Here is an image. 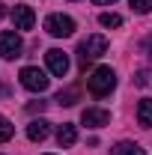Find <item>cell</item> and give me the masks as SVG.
Masks as SVG:
<instances>
[{"instance_id": "6da1fadb", "label": "cell", "mask_w": 152, "mask_h": 155, "mask_svg": "<svg viewBox=\"0 0 152 155\" xmlns=\"http://www.w3.org/2000/svg\"><path fill=\"white\" fill-rule=\"evenodd\" d=\"M114 87H116V75H114V69H107V66H98L93 75H87V90L98 98L107 96Z\"/></svg>"}, {"instance_id": "7a4b0ae2", "label": "cell", "mask_w": 152, "mask_h": 155, "mask_svg": "<svg viewBox=\"0 0 152 155\" xmlns=\"http://www.w3.org/2000/svg\"><path fill=\"white\" fill-rule=\"evenodd\" d=\"M104 51H107V39L104 36H87L81 45H78V66L87 69V63L98 60Z\"/></svg>"}, {"instance_id": "3957f363", "label": "cell", "mask_w": 152, "mask_h": 155, "mask_svg": "<svg viewBox=\"0 0 152 155\" xmlns=\"http://www.w3.org/2000/svg\"><path fill=\"white\" fill-rule=\"evenodd\" d=\"M18 78H21V84H24V90H30V93H45V90H48V78H45V72L36 69V66L21 69Z\"/></svg>"}, {"instance_id": "277c9868", "label": "cell", "mask_w": 152, "mask_h": 155, "mask_svg": "<svg viewBox=\"0 0 152 155\" xmlns=\"http://www.w3.org/2000/svg\"><path fill=\"white\" fill-rule=\"evenodd\" d=\"M45 30L51 36H57V39H66V36L75 33V21L69 18V15H48L45 18Z\"/></svg>"}, {"instance_id": "5b68a950", "label": "cell", "mask_w": 152, "mask_h": 155, "mask_svg": "<svg viewBox=\"0 0 152 155\" xmlns=\"http://www.w3.org/2000/svg\"><path fill=\"white\" fill-rule=\"evenodd\" d=\"M21 48H24V42H21L18 33H12V30H0V54H3L6 60L21 57Z\"/></svg>"}, {"instance_id": "8992f818", "label": "cell", "mask_w": 152, "mask_h": 155, "mask_svg": "<svg viewBox=\"0 0 152 155\" xmlns=\"http://www.w3.org/2000/svg\"><path fill=\"white\" fill-rule=\"evenodd\" d=\"M45 63H48L51 75H57V78H66V72H69V57H66L63 51H57V48H51V51L45 54Z\"/></svg>"}, {"instance_id": "52a82bcc", "label": "cell", "mask_w": 152, "mask_h": 155, "mask_svg": "<svg viewBox=\"0 0 152 155\" xmlns=\"http://www.w3.org/2000/svg\"><path fill=\"white\" fill-rule=\"evenodd\" d=\"M12 21H15L18 30H33L36 15H33V9H30L27 3H15V9H12Z\"/></svg>"}, {"instance_id": "ba28073f", "label": "cell", "mask_w": 152, "mask_h": 155, "mask_svg": "<svg viewBox=\"0 0 152 155\" xmlns=\"http://www.w3.org/2000/svg\"><path fill=\"white\" fill-rule=\"evenodd\" d=\"M81 119H84V125H90V128H101V125L111 122V114H107V110H98V107H87Z\"/></svg>"}, {"instance_id": "9c48e42d", "label": "cell", "mask_w": 152, "mask_h": 155, "mask_svg": "<svg viewBox=\"0 0 152 155\" xmlns=\"http://www.w3.org/2000/svg\"><path fill=\"white\" fill-rule=\"evenodd\" d=\"M27 137H30L33 143H42V140L48 137V122H45V119H33V122L27 125Z\"/></svg>"}, {"instance_id": "30bf717a", "label": "cell", "mask_w": 152, "mask_h": 155, "mask_svg": "<svg viewBox=\"0 0 152 155\" xmlns=\"http://www.w3.org/2000/svg\"><path fill=\"white\" fill-rule=\"evenodd\" d=\"M75 140H78L75 125H72V122H63L60 131H57V143H60V146H75Z\"/></svg>"}, {"instance_id": "8fae6325", "label": "cell", "mask_w": 152, "mask_h": 155, "mask_svg": "<svg viewBox=\"0 0 152 155\" xmlns=\"http://www.w3.org/2000/svg\"><path fill=\"white\" fill-rule=\"evenodd\" d=\"M137 119L143 128H152V98H140L137 101Z\"/></svg>"}, {"instance_id": "7c38bea8", "label": "cell", "mask_w": 152, "mask_h": 155, "mask_svg": "<svg viewBox=\"0 0 152 155\" xmlns=\"http://www.w3.org/2000/svg\"><path fill=\"white\" fill-rule=\"evenodd\" d=\"M114 155H146L137 143H131V140H122V143H116L114 146Z\"/></svg>"}, {"instance_id": "4fadbf2b", "label": "cell", "mask_w": 152, "mask_h": 155, "mask_svg": "<svg viewBox=\"0 0 152 155\" xmlns=\"http://www.w3.org/2000/svg\"><path fill=\"white\" fill-rule=\"evenodd\" d=\"M78 96H81L78 87H69V90H60V93H57V101H60V104H75Z\"/></svg>"}, {"instance_id": "5bb4252c", "label": "cell", "mask_w": 152, "mask_h": 155, "mask_svg": "<svg viewBox=\"0 0 152 155\" xmlns=\"http://www.w3.org/2000/svg\"><path fill=\"white\" fill-rule=\"evenodd\" d=\"M12 134H15V125L6 119V116H0V143H6V140H12Z\"/></svg>"}, {"instance_id": "9a60e30c", "label": "cell", "mask_w": 152, "mask_h": 155, "mask_svg": "<svg viewBox=\"0 0 152 155\" xmlns=\"http://www.w3.org/2000/svg\"><path fill=\"white\" fill-rule=\"evenodd\" d=\"M98 24H101V27H122V18L114 15V12H104V15L98 18Z\"/></svg>"}, {"instance_id": "2e32d148", "label": "cell", "mask_w": 152, "mask_h": 155, "mask_svg": "<svg viewBox=\"0 0 152 155\" xmlns=\"http://www.w3.org/2000/svg\"><path fill=\"white\" fill-rule=\"evenodd\" d=\"M128 3H131V9H134V12H140V15L152 9V0H128Z\"/></svg>"}, {"instance_id": "e0dca14e", "label": "cell", "mask_w": 152, "mask_h": 155, "mask_svg": "<svg viewBox=\"0 0 152 155\" xmlns=\"http://www.w3.org/2000/svg\"><path fill=\"white\" fill-rule=\"evenodd\" d=\"M134 84H137V87H146V84H149V75H146V72H137Z\"/></svg>"}, {"instance_id": "ac0fdd59", "label": "cell", "mask_w": 152, "mask_h": 155, "mask_svg": "<svg viewBox=\"0 0 152 155\" xmlns=\"http://www.w3.org/2000/svg\"><path fill=\"white\" fill-rule=\"evenodd\" d=\"M27 110H30V114H36V110H45V101H33Z\"/></svg>"}, {"instance_id": "d6986e66", "label": "cell", "mask_w": 152, "mask_h": 155, "mask_svg": "<svg viewBox=\"0 0 152 155\" xmlns=\"http://www.w3.org/2000/svg\"><path fill=\"white\" fill-rule=\"evenodd\" d=\"M95 6H111V3H116V0H93Z\"/></svg>"}, {"instance_id": "ffe728a7", "label": "cell", "mask_w": 152, "mask_h": 155, "mask_svg": "<svg viewBox=\"0 0 152 155\" xmlns=\"http://www.w3.org/2000/svg\"><path fill=\"white\" fill-rule=\"evenodd\" d=\"M3 15H6V3H0V18H3Z\"/></svg>"}]
</instances>
